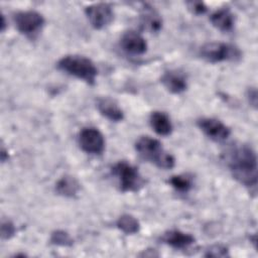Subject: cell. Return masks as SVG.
Returning <instances> with one entry per match:
<instances>
[{"instance_id": "cell-11", "label": "cell", "mask_w": 258, "mask_h": 258, "mask_svg": "<svg viewBox=\"0 0 258 258\" xmlns=\"http://www.w3.org/2000/svg\"><path fill=\"white\" fill-rule=\"evenodd\" d=\"M160 82L162 83L164 88L172 94H180L184 92L187 88L184 76L177 71L165 72L162 75Z\"/></svg>"}, {"instance_id": "cell-22", "label": "cell", "mask_w": 258, "mask_h": 258, "mask_svg": "<svg viewBox=\"0 0 258 258\" xmlns=\"http://www.w3.org/2000/svg\"><path fill=\"white\" fill-rule=\"evenodd\" d=\"M228 255V250L227 248L221 246V245H216L211 247L208 252L206 253V256L210 257H224Z\"/></svg>"}, {"instance_id": "cell-13", "label": "cell", "mask_w": 258, "mask_h": 258, "mask_svg": "<svg viewBox=\"0 0 258 258\" xmlns=\"http://www.w3.org/2000/svg\"><path fill=\"white\" fill-rule=\"evenodd\" d=\"M162 242L174 249H184L195 242L194 236L179 230H170L161 238Z\"/></svg>"}, {"instance_id": "cell-8", "label": "cell", "mask_w": 258, "mask_h": 258, "mask_svg": "<svg viewBox=\"0 0 258 258\" xmlns=\"http://www.w3.org/2000/svg\"><path fill=\"white\" fill-rule=\"evenodd\" d=\"M14 22L21 33L32 34L43 26L44 18L40 13L33 10L20 11L14 15Z\"/></svg>"}, {"instance_id": "cell-1", "label": "cell", "mask_w": 258, "mask_h": 258, "mask_svg": "<svg viewBox=\"0 0 258 258\" xmlns=\"http://www.w3.org/2000/svg\"><path fill=\"white\" fill-rule=\"evenodd\" d=\"M227 165L241 184L247 187H256L257 184V157L255 151L248 145H238L227 153Z\"/></svg>"}, {"instance_id": "cell-4", "label": "cell", "mask_w": 258, "mask_h": 258, "mask_svg": "<svg viewBox=\"0 0 258 258\" xmlns=\"http://www.w3.org/2000/svg\"><path fill=\"white\" fill-rule=\"evenodd\" d=\"M112 174L116 176L122 191H137L143 184L144 180L138 169L126 161H119L111 168Z\"/></svg>"}, {"instance_id": "cell-7", "label": "cell", "mask_w": 258, "mask_h": 258, "mask_svg": "<svg viewBox=\"0 0 258 258\" xmlns=\"http://www.w3.org/2000/svg\"><path fill=\"white\" fill-rule=\"evenodd\" d=\"M79 144L89 154H101L105 148V139L97 128L87 127L79 134Z\"/></svg>"}, {"instance_id": "cell-20", "label": "cell", "mask_w": 258, "mask_h": 258, "mask_svg": "<svg viewBox=\"0 0 258 258\" xmlns=\"http://www.w3.org/2000/svg\"><path fill=\"white\" fill-rule=\"evenodd\" d=\"M50 242L54 245H58V246H71L73 245V239L71 238V236L61 230L58 231H54L51 234L50 237Z\"/></svg>"}, {"instance_id": "cell-16", "label": "cell", "mask_w": 258, "mask_h": 258, "mask_svg": "<svg viewBox=\"0 0 258 258\" xmlns=\"http://www.w3.org/2000/svg\"><path fill=\"white\" fill-rule=\"evenodd\" d=\"M140 22L144 29L151 32H157L162 26V19L160 15L152 9V7L145 5L143 11L140 15Z\"/></svg>"}, {"instance_id": "cell-25", "label": "cell", "mask_w": 258, "mask_h": 258, "mask_svg": "<svg viewBox=\"0 0 258 258\" xmlns=\"http://www.w3.org/2000/svg\"><path fill=\"white\" fill-rule=\"evenodd\" d=\"M0 155H1V160H2V162H5L6 159H8V153H7L6 149H5L3 146H2V148H1V153H0Z\"/></svg>"}, {"instance_id": "cell-17", "label": "cell", "mask_w": 258, "mask_h": 258, "mask_svg": "<svg viewBox=\"0 0 258 258\" xmlns=\"http://www.w3.org/2000/svg\"><path fill=\"white\" fill-rule=\"evenodd\" d=\"M80 188V182L72 175H63L55 183L56 192L67 198L75 197L79 192Z\"/></svg>"}, {"instance_id": "cell-18", "label": "cell", "mask_w": 258, "mask_h": 258, "mask_svg": "<svg viewBox=\"0 0 258 258\" xmlns=\"http://www.w3.org/2000/svg\"><path fill=\"white\" fill-rule=\"evenodd\" d=\"M116 225L122 232H124L127 235L136 234L140 229V224L138 220L129 214L120 216L117 220Z\"/></svg>"}, {"instance_id": "cell-9", "label": "cell", "mask_w": 258, "mask_h": 258, "mask_svg": "<svg viewBox=\"0 0 258 258\" xmlns=\"http://www.w3.org/2000/svg\"><path fill=\"white\" fill-rule=\"evenodd\" d=\"M198 126L206 136L218 142L226 140L231 134L230 128L215 118H202L198 121Z\"/></svg>"}, {"instance_id": "cell-10", "label": "cell", "mask_w": 258, "mask_h": 258, "mask_svg": "<svg viewBox=\"0 0 258 258\" xmlns=\"http://www.w3.org/2000/svg\"><path fill=\"white\" fill-rule=\"evenodd\" d=\"M121 47L124 51L134 55L143 54L147 50V42L144 37L136 31H126L120 39Z\"/></svg>"}, {"instance_id": "cell-23", "label": "cell", "mask_w": 258, "mask_h": 258, "mask_svg": "<svg viewBox=\"0 0 258 258\" xmlns=\"http://www.w3.org/2000/svg\"><path fill=\"white\" fill-rule=\"evenodd\" d=\"M187 6L192 11V13L198 14V15L204 14L207 11V6L205 5L204 2H198V1L188 2Z\"/></svg>"}, {"instance_id": "cell-12", "label": "cell", "mask_w": 258, "mask_h": 258, "mask_svg": "<svg viewBox=\"0 0 258 258\" xmlns=\"http://www.w3.org/2000/svg\"><path fill=\"white\" fill-rule=\"evenodd\" d=\"M97 108L101 115H103L112 122H119L122 121L124 118L123 111L118 106V104L111 98H100L97 101Z\"/></svg>"}, {"instance_id": "cell-26", "label": "cell", "mask_w": 258, "mask_h": 258, "mask_svg": "<svg viewBox=\"0 0 258 258\" xmlns=\"http://www.w3.org/2000/svg\"><path fill=\"white\" fill-rule=\"evenodd\" d=\"M1 18H2V22H1V30H2V31H4V30H5V26H6L5 19H4V15H1Z\"/></svg>"}, {"instance_id": "cell-24", "label": "cell", "mask_w": 258, "mask_h": 258, "mask_svg": "<svg viewBox=\"0 0 258 258\" xmlns=\"http://www.w3.org/2000/svg\"><path fill=\"white\" fill-rule=\"evenodd\" d=\"M247 98H248L250 104L253 105L254 107H256V105H257V91H256L255 88H251V89L248 90Z\"/></svg>"}, {"instance_id": "cell-19", "label": "cell", "mask_w": 258, "mask_h": 258, "mask_svg": "<svg viewBox=\"0 0 258 258\" xmlns=\"http://www.w3.org/2000/svg\"><path fill=\"white\" fill-rule=\"evenodd\" d=\"M169 183L173 188H175L177 191H180V192H186L192 186L191 179L188 176L182 175V174L171 176L169 179Z\"/></svg>"}, {"instance_id": "cell-2", "label": "cell", "mask_w": 258, "mask_h": 258, "mask_svg": "<svg viewBox=\"0 0 258 258\" xmlns=\"http://www.w3.org/2000/svg\"><path fill=\"white\" fill-rule=\"evenodd\" d=\"M135 149L138 154L146 161L155 164L162 169H170L174 166V157L166 152L161 143L150 136H141L135 143Z\"/></svg>"}, {"instance_id": "cell-6", "label": "cell", "mask_w": 258, "mask_h": 258, "mask_svg": "<svg viewBox=\"0 0 258 258\" xmlns=\"http://www.w3.org/2000/svg\"><path fill=\"white\" fill-rule=\"evenodd\" d=\"M86 16L90 24L95 29H103L108 26L113 18L114 12L112 6L108 3H95L85 8Z\"/></svg>"}, {"instance_id": "cell-3", "label": "cell", "mask_w": 258, "mask_h": 258, "mask_svg": "<svg viewBox=\"0 0 258 258\" xmlns=\"http://www.w3.org/2000/svg\"><path fill=\"white\" fill-rule=\"evenodd\" d=\"M57 68L90 85L95 84L98 75V70L95 63L90 58L83 55H66L58 60Z\"/></svg>"}, {"instance_id": "cell-14", "label": "cell", "mask_w": 258, "mask_h": 258, "mask_svg": "<svg viewBox=\"0 0 258 258\" xmlns=\"http://www.w3.org/2000/svg\"><path fill=\"white\" fill-rule=\"evenodd\" d=\"M212 24L219 30L228 32L231 31L235 24V16L228 7L216 10L210 17Z\"/></svg>"}, {"instance_id": "cell-21", "label": "cell", "mask_w": 258, "mask_h": 258, "mask_svg": "<svg viewBox=\"0 0 258 258\" xmlns=\"http://www.w3.org/2000/svg\"><path fill=\"white\" fill-rule=\"evenodd\" d=\"M15 227L10 221H3L1 224V237L3 239H10L15 234Z\"/></svg>"}, {"instance_id": "cell-5", "label": "cell", "mask_w": 258, "mask_h": 258, "mask_svg": "<svg viewBox=\"0 0 258 258\" xmlns=\"http://www.w3.org/2000/svg\"><path fill=\"white\" fill-rule=\"evenodd\" d=\"M200 55L210 62H222L228 60H238L241 58L240 49L229 43L208 42L200 48Z\"/></svg>"}, {"instance_id": "cell-15", "label": "cell", "mask_w": 258, "mask_h": 258, "mask_svg": "<svg viewBox=\"0 0 258 258\" xmlns=\"http://www.w3.org/2000/svg\"><path fill=\"white\" fill-rule=\"evenodd\" d=\"M149 123L154 132L160 136L170 135L173 129L169 117L160 111H154L150 114Z\"/></svg>"}]
</instances>
